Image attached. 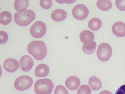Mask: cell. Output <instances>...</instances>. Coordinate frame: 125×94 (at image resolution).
I'll return each mask as SVG.
<instances>
[{
  "label": "cell",
  "mask_w": 125,
  "mask_h": 94,
  "mask_svg": "<svg viewBox=\"0 0 125 94\" xmlns=\"http://www.w3.org/2000/svg\"><path fill=\"white\" fill-rule=\"evenodd\" d=\"M49 68L48 66L45 64H42L38 65L34 71L35 75L38 77L46 76L49 74Z\"/></svg>",
  "instance_id": "13"
},
{
  "label": "cell",
  "mask_w": 125,
  "mask_h": 94,
  "mask_svg": "<svg viewBox=\"0 0 125 94\" xmlns=\"http://www.w3.org/2000/svg\"><path fill=\"white\" fill-rule=\"evenodd\" d=\"M3 66L4 68L7 71L13 73L19 68V64L15 59L9 58L4 61Z\"/></svg>",
  "instance_id": "9"
},
{
  "label": "cell",
  "mask_w": 125,
  "mask_h": 94,
  "mask_svg": "<svg viewBox=\"0 0 125 94\" xmlns=\"http://www.w3.org/2000/svg\"><path fill=\"white\" fill-rule=\"evenodd\" d=\"M29 4V0H15L14 6L16 10L19 13L26 11Z\"/></svg>",
  "instance_id": "15"
},
{
  "label": "cell",
  "mask_w": 125,
  "mask_h": 94,
  "mask_svg": "<svg viewBox=\"0 0 125 94\" xmlns=\"http://www.w3.org/2000/svg\"><path fill=\"white\" fill-rule=\"evenodd\" d=\"M54 94H69L67 89L63 86L59 85L57 86L54 92Z\"/></svg>",
  "instance_id": "22"
},
{
  "label": "cell",
  "mask_w": 125,
  "mask_h": 94,
  "mask_svg": "<svg viewBox=\"0 0 125 94\" xmlns=\"http://www.w3.org/2000/svg\"><path fill=\"white\" fill-rule=\"evenodd\" d=\"M96 5L99 9L104 11L111 9L112 6L110 0H98L97 1Z\"/></svg>",
  "instance_id": "19"
},
{
  "label": "cell",
  "mask_w": 125,
  "mask_h": 94,
  "mask_svg": "<svg viewBox=\"0 0 125 94\" xmlns=\"http://www.w3.org/2000/svg\"><path fill=\"white\" fill-rule=\"evenodd\" d=\"M80 84L79 79L77 76H72L66 79L65 84L66 87L71 90H76Z\"/></svg>",
  "instance_id": "10"
},
{
  "label": "cell",
  "mask_w": 125,
  "mask_h": 94,
  "mask_svg": "<svg viewBox=\"0 0 125 94\" xmlns=\"http://www.w3.org/2000/svg\"><path fill=\"white\" fill-rule=\"evenodd\" d=\"M35 18L34 12L31 9L27 10L23 13L16 12L14 16V20L19 26H25L29 25Z\"/></svg>",
  "instance_id": "3"
},
{
  "label": "cell",
  "mask_w": 125,
  "mask_h": 94,
  "mask_svg": "<svg viewBox=\"0 0 125 94\" xmlns=\"http://www.w3.org/2000/svg\"><path fill=\"white\" fill-rule=\"evenodd\" d=\"M56 1L58 2L59 3H64L66 2L67 3H73L74 2L75 0H56Z\"/></svg>",
  "instance_id": "27"
},
{
  "label": "cell",
  "mask_w": 125,
  "mask_h": 94,
  "mask_svg": "<svg viewBox=\"0 0 125 94\" xmlns=\"http://www.w3.org/2000/svg\"><path fill=\"white\" fill-rule=\"evenodd\" d=\"M28 52L37 60L43 59L47 53V48L45 43L41 40H34L29 43L27 47Z\"/></svg>",
  "instance_id": "1"
},
{
  "label": "cell",
  "mask_w": 125,
  "mask_h": 94,
  "mask_svg": "<svg viewBox=\"0 0 125 94\" xmlns=\"http://www.w3.org/2000/svg\"><path fill=\"white\" fill-rule=\"evenodd\" d=\"M46 27L42 21H37L34 22L31 26L30 32L31 35L36 38L42 37L45 34Z\"/></svg>",
  "instance_id": "6"
},
{
  "label": "cell",
  "mask_w": 125,
  "mask_h": 94,
  "mask_svg": "<svg viewBox=\"0 0 125 94\" xmlns=\"http://www.w3.org/2000/svg\"><path fill=\"white\" fill-rule=\"evenodd\" d=\"M72 14L76 19L79 20H83L88 16L89 12L88 9L85 5L78 4L73 8Z\"/></svg>",
  "instance_id": "7"
},
{
  "label": "cell",
  "mask_w": 125,
  "mask_h": 94,
  "mask_svg": "<svg viewBox=\"0 0 125 94\" xmlns=\"http://www.w3.org/2000/svg\"><path fill=\"white\" fill-rule=\"evenodd\" d=\"M91 90L88 85H82L80 86L77 90V94H91Z\"/></svg>",
  "instance_id": "21"
},
{
  "label": "cell",
  "mask_w": 125,
  "mask_h": 94,
  "mask_svg": "<svg viewBox=\"0 0 125 94\" xmlns=\"http://www.w3.org/2000/svg\"><path fill=\"white\" fill-rule=\"evenodd\" d=\"M116 6L119 10L125 11V0H116Z\"/></svg>",
  "instance_id": "24"
},
{
  "label": "cell",
  "mask_w": 125,
  "mask_h": 94,
  "mask_svg": "<svg viewBox=\"0 0 125 94\" xmlns=\"http://www.w3.org/2000/svg\"><path fill=\"white\" fill-rule=\"evenodd\" d=\"M115 94H125V85L120 86L117 90Z\"/></svg>",
  "instance_id": "26"
},
{
  "label": "cell",
  "mask_w": 125,
  "mask_h": 94,
  "mask_svg": "<svg viewBox=\"0 0 125 94\" xmlns=\"http://www.w3.org/2000/svg\"><path fill=\"white\" fill-rule=\"evenodd\" d=\"M112 30L116 36L123 37L125 36V24L121 21L116 22L113 25Z\"/></svg>",
  "instance_id": "12"
},
{
  "label": "cell",
  "mask_w": 125,
  "mask_h": 94,
  "mask_svg": "<svg viewBox=\"0 0 125 94\" xmlns=\"http://www.w3.org/2000/svg\"><path fill=\"white\" fill-rule=\"evenodd\" d=\"M89 85L93 90L97 91L102 87V84L100 80L95 76L91 77L88 81Z\"/></svg>",
  "instance_id": "16"
},
{
  "label": "cell",
  "mask_w": 125,
  "mask_h": 94,
  "mask_svg": "<svg viewBox=\"0 0 125 94\" xmlns=\"http://www.w3.org/2000/svg\"><path fill=\"white\" fill-rule=\"evenodd\" d=\"M81 41L85 44H90L93 41L94 38V33L90 31L85 30L82 31L79 36Z\"/></svg>",
  "instance_id": "11"
},
{
  "label": "cell",
  "mask_w": 125,
  "mask_h": 94,
  "mask_svg": "<svg viewBox=\"0 0 125 94\" xmlns=\"http://www.w3.org/2000/svg\"><path fill=\"white\" fill-rule=\"evenodd\" d=\"M0 43L2 44L5 43L8 39V37L7 34L4 31H0Z\"/></svg>",
  "instance_id": "25"
},
{
  "label": "cell",
  "mask_w": 125,
  "mask_h": 94,
  "mask_svg": "<svg viewBox=\"0 0 125 94\" xmlns=\"http://www.w3.org/2000/svg\"><path fill=\"white\" fill-rule=\"evenodd\" d=\"M67 16V13L65 11L60 9L54 10L51 14V18L52 20L57 22L63 20L66 18Z\"/></svg>",
  "instance_id": "14"
},
{
  "label": "cell",
  "mask_w": 125,
  "mask_h": 94,
  "mask_svg": "<svg viewBox=\"0 0 125 94\" xmlns=\"http://www.w3.org/2000/svg\"><path fill=\"white\" fill-rule=\"evenodd\" d=\"M53 87V82L48 78L39 79L35 82L34 85L36 94H50Z\"/></svg>",
  "instance_id": "2"
},
{
  "label": "cell",
  "mask_w": 125,
  "mask_h": 94,
  "mask_svg": "<svg viewBox=\"0 0 125 94\" xmlns=\"http://www.w3.org/2000/svg\"><path fill=\"white\" fill-rule=\"evenodd\" d=\"M39 3L40 6L42 8L48 9L51 7L52 2V0H40Z\"/></svg>",
  "instance_id": "23"
},
{
  "label": "cell",
  "mask_w": 125,
  "mask_h": 94,
  "mask_svg": "<svg viewBox=\"0 0 125 94\" xmlns=\"http://www.w3.org/2000/svg\"><path fill=\"white\" fill-rule=\"evenodd\" d=\"M101 20L97 18H93L89 21L88 26V27L92 30L96 31L99 29L102 26Z\"/></svg>",
  "instance_id": "17"
},
{
  "label": "cell",
  "mask_w": 125,
  "mask_h": 94,
  "mask_svg": "<svg viewBox=\"0 0 125 94\" xmlns=\"http://www.w3.org/2000/svg\"><path fill=\"white\" fill-rule=\"evenodd\" d=\"M33 82L32 78L28 75H22L16 78L14 83V86L17 90L23 91L29 88Z\"/></svg>",
  "instance_id": "5"
},
{
  "label": "cell",
  "mask_w": 125,
  "mask_h": 94,
  "mask_svg": "<svg viewBox=\"0 0 125 94\" xmlns=\"http://www.w3.org/2000/svg\"><path fill=\"white\" fill-rule=\"evenodd\" d=\"M96 48V43L93 41L91 43L88 44H84L82 46V50L83 52L87 54L93 53Z\"/></svg>",
  "instance_id": "20"
},
{
  "label": "cell",
  "mask_w": 125,
  "mask_h": 94,
  "mask_svg": "<svg viewBox=\"0 0 125 94\" xmlns=\"http://www.w3.org/2000/svg\"><path fill=\"white\" fill-rule=\"evenodd\" d=\"M19 63L20 68L25 72L29 71L33 64V59L30 56L27 55L22 56L20 58Z\"/></svg>",
  "instance_id": "8"
},
{
  "label": "cell",
  "mask_w": 125,
  "mask_h": 94,
  "mask_svg": "<svg viewBox=\"0 0 125 94\" xmlns=\"http://www.w3.org/2000/svg\"><path fill=\"white\" fill-rule=\"evenodd\" d=\"M112 48L108 43H102L98 46L96 54L98 59L103 62L108 61L112 54Z\"/></svg>",
  "instance_id": "4"
},
{
  "label": "cell",
  "mask_w": 125,
  "mask_h": 94,
  "mask_svg": "<svg viewBox=\"0 0 125 94\" xmlns=\"http://www.w3.org/2000/svg\"><path fill=\"white\" fill-rule=\"evenodd\" d=\"M99 94H112L108 91L104 90L100 92Z\"/></svg>",
  "instance_id": "28"
},
{
  "label": "cell",
  "mask_w": 125,
  "mask_h": 94,
  "mask_svg": "<svg viewBox=\"0 0 125 94\" xmlns=\"http://www.w3.org/2000/svg\"><path fill=\"white\" fill-rule=\"evenodd\" d=\"M12 19L11 14L7 11L1 12L0 14V23L2 25H6L11 22Z\"/></svg>",
  "instance_id": "18"
}]
</instances>
